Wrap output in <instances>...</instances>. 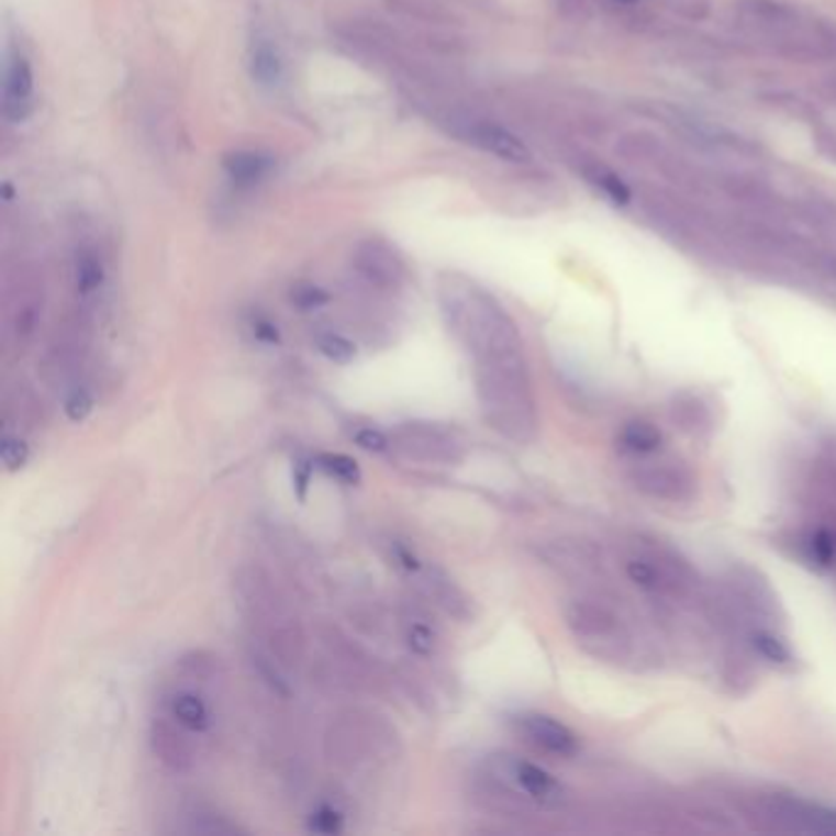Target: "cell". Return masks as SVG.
Returning a JSON list of instances; mask_svg holds the SVG:
<instances>
[{"instance_id": "cell-1", "label": "cell", "mask_w": 836, "mask_h": 836, "mask_svg": "<svg viewBox=\"0 0 836 836\" xmlns=\"http://www.w3.org/2000/svg\"><path fill=\"white\" fill-rule=\"evenodd\" d=\"M473 383L486 425L517 444L535 439L537 408L523 344L473 358Z\"/></svg>"}, {"instance_id": "cell-2", "label": "cell", "mask_w": 836, "mask_h": 836, "mask_svg": "<svg viewBox=\"0 0 836 836\" xmlns=\"http://www.w3.org/2000/svg\"><path fill=\"white\" fill-rule=\"evenodd\" d=\"M390 439L400 454L415 461L457 464L464 457V444L457 432L439 422H402Z\"/></svg>"}, {"instance_id": "cell-3", "label": "cell", "mask_w": 836, "mask_h": 836, "mask_svg": "<svg viewBox=\"0 0 836 836\" xmlns=\"http://www.w3.org/2000/svg\"><path fill=\"white\" fill-rule=\"evenodd\" d=\"M486 770L503 780L508 788H513L517 795L533 800L535 804H543V807H553V804H559V800L565 798L559 780L549 776L545 768L531 763V760L501 754L489 758Z\"/></svg>"}, {"instance_id": "cell-4", "label": "cell", "mask_w": 836, "mask_h": 836, "mask_svg": "<svg viewBox=\"0 0 836 836\" xmlns=\"http://www.w3.org/2000/svg\"><path fill=\"white\" fill-rule=\"evenodd\" d=\"M354 270L378 290H398L408 280L400 253L383 238H366L354 250Z\"/></svg>"}, {"instance_id": "cell-5", "label": "cell", "mask_w": 836, "mask_h": 836, "mask_svg": "<svg viewBox=\"0 0 836 836\" xmlns=\"http://www.w3.org/2000/svg\"><path fill=\"white\" fill-rule=\"evenodd\" d=\"M42 312V285L30 272H18L15 280L10 282L8 300H5V322L8 336L15 344H25L35 334V326Z\"/></svg>"}, {"instance_id": "cell-6", "label": "cell", "mask_w": 836, "mask_h": 836, "mask_svg": "<svg viewBox=\"0 0 836 836\" xmlns=\"http://www.w3.org/2000/svg\"><path fill=\"white\" fill-rule=\"evenodd\" d=\"M513 726L517 734L531 740L533 746L543 748L545 754H553L559 758H571L579 750V738L575 732L557 722V718L539 714V712H523L513 716Z\"/></svg>"}, {"instance_id": "cell-7", "label": "cell", "mask_w": 836, "mask_h": 836, "mask_svg": "<svg viewBox=\"0 0 836 836\" xmlns=\"http://www.w3.org/2000/svg\"><path fill=\"white\" fill-rule=\"evenodd\" d=\"M35 109V77L20 52H10L3 74V115L10 123L25 121Z\"/></svg>"}, {"instance_id": "cell-8", "label": "cell", "mask_w": 836, "mask_h": 836, "mask_svg": "<svg viewBox=\"0 0 836 836\" xmlns=\"http://www.w3.org/2000/svg\"><path fill=\"white\" fill-rule=\"evenodd\" d=\"M151 746L155 758L175 772H185L194 763L192 744L187 740V728L172 716L155 718L151 726Z\"/></svg>"}, {"instance_id": "cell-9", "label": "cell", "mask_w": 836, "mask_h": 836, "mask_svg": "<svg viewBox=\"0 0 836 836\" xmlns=\"http://www.w3.org/2000/svg\"><path fill=\"white\" fill-rule=\"evenodd\" d=\"M464 137L481 151L491 153L495 157H503L508 163H527L531 160V151L521 141V137L505 131L503 125H495L489 121H473L464 131Z\"/></svg>"}, {"instance_id": "cell-10", "label": "cell", "mask_w": 836, "mask_h": 836, "mask_svg": "<svg viewBox=\"0 0 836 836\" xmlns=\"http://www.w3.org/2000/svg\"><path fill=\"white\" fill-rule=\"evenodd\" d=\"M422 587H425L427 597L435 601L447 616L457 621H469L473 616L471 599L464 594V589L444 569L422 567Z\"/></svg>"}, {"instance_id": "cell-11", "label": "cell", "mask_w": 836, "mask_h": 836, "mask_svg": "<svg viewBox=\"0 0 836 836\" xmlns=\"http://www.w3.org/2000/svg\"><path fill=\"white\" fill-rule=\"evenodd\" d=\"M778 812L782 820H788L800 829L836 834V810L817 807V804H804V802H782Z\"/></svg>"}, {"instance_id": "cell-12", "label": "cell", "mask_w": 836, "mask_h": 836, "mask_svg": "<svg viewBox=\"0 0 836 836\" xmlns=\"http://www.w3.org/2000/svg\"><path fill=\"white\" fill-rule=\"evenodd\" d=\"M167 709H169V716H172L177 724H182L187 732L201 734L211 726V714H209L207 702L192 692L172 694L167 702Z\"/></svg>"}, {"instance_id": "cell-13", "label": "cell", "mask_w": 836, "mask_h": 836, "mask_svg": "<svg viewBox=\"0 0 836 836\" xmlns=\"http://www.w3.org/2000/svg\"><path fill=\"white\" fill-rule=\"evenodd\" d=\"M248 65H250L253 79L263 83V87H275V83H280L285 65H282L280 49L272 45V40L253 42Z\"/></svg>"}, {"instance_id": "cell-14", "label": "cell", "mask_w": 836, "mask_h": 836, "mask_svg": "<svg viewBox=\"0 0 836 836\" xmlns=\"http://www.w3.org/2000/svg\"><path fill=\"white\" fill-rule=\"evenodd\" d=\"M224 167H226V175H228L231 179H234L236 185H241V187H250V185L260 182V179L268 175V169H270V157L260 155V153L241 151V153H231V155H226Z\"/></svg>"}, {"instance_id": "cell-15", "label": "cell", "mask_w": 836, "mask_h": 836, "mask_svg": "<svg viewBox=\"0 0 836 836\" xmlns=\"http://www.w3.org/2000/svg\"><path fill=\"white\" fill-rule=\"evenodd\" d=\"M103 275V263L97 256V250L81 248L77 253V260H74V282H77V292L81 298H89V294L101 288Z\"/></svg>"}, {"instance_id": "cell-16", "label": "cell", "mask_w": 836, "mask_h": 836, "mask_svg": "<svg viewBox=\"0 0 836 836\" xmlns=\"http://www.w3.org/2000/svg\"><path fill=\"white\" fill-rule=\"evenodd\" d=\"M618 442L623 452L643 457V454H653L660 449L662 435L658 427L650 425V422H631V425H626V430L621 432Z\"/></svg>"}, {"instance_id": "cell-17", "label": "cell", "mask_w": 836, "mask_h": 836, "mask_svg": "<svg viewBox=\"0 0 836 836\" xmlns=\"http://www.w3.org/2000/svg\"><path fill=\"white\" fill-rule=\"evenodd\" d=\"M314 464H316V469L324 471L326 476H332L334 481L344 483V486H358L364 479L358 461L352 457H346V454H334V452L316 454Z\"/></svg>"}, {"instance_id": "cell-18", "label": "cell", "mask_w": 836, "mask_h": 836, "mask_svg": "<svg viewBox=\"0 0 836 836\" xmlns=\"http://www.w3.org/2000/svg\"><path fill=\"white\" fill-rule=\"evenodd\" d=\"M314 346L316 352H320L324 358H330L332 364H352L358 348L354 342H348V338L344 334H336V332H322L314 336Z\"/></svg>"}, {"instance_id": "cell-19", "label": "cell", "mask_w": 836, "mask_h": 836, "mask_svg": "<svg viewBox=\"0 0 836 836\" xmlns=\"http://www.w3.org/2000/svg\"><path fill=\"white\" fill-rule=\"evenodd\" d=\"M306 829L322 836L342 834L344 832V812L336 810L334 804H320L306 820Z\"/></svg>"}, {"instance_id": "cell-20", "label": "cell", "mask_w": 836, "mask_h": 836, "mask_svg": "<svg viewBox=\"0 0 836 836\" xmlns=\"http://www.w3.org/2000/svg\"><path fill=\"white\" fill-rule=\"evenodd\" d=\"M0 459H3L5 471L15 473V471H20V469H25V467H27V461H30V447H27V444H25L23 439H20V437H15V435H10V432H5L3 439H0Z\"/></svg>"}, {"instance_id": "cell-21", "label": "cell", "mask_w": 836, "mask_h": 836, "mask_svg": "<svg viewBox=\"0 0 836 836\" xmlns=\"http://www.w3.org/2000/svg\"><path fill=\"white\" fill-rule=\"evenodd\" d=\"M405 640H408V648L415 655H420V658H430V655L435 653V645H437L435 633H432L427 623H422V621H410L408 623Z\"/></svg>"}, {"instance_id": "cell-22", "label": "cell", "mask_w": 836, "mask_h": 836, "mask_svg": "<svg viewBox=\"0 0 836 836\" xmlns=\"http://www.w3.org/2000/svg\"><path fill=\"white\" fill-rule=\"evenodd\" d=\"M253 668H256L258 675L263 677V680H266V682L270 684V690H272V692H278V694H282V696H288V694H290V684H288V680H285V675L280 672L278 665H275V660L268 658V655L253 653Z\"/></svg>"}, {"instance_id": "cell-23", "label": "cell", "mask_w": 836, "mask_h": 836, "mask_svg": "<svg viewBox=\"0 0 836 836\" xmlns=\"http://www.w3.org/2000/svg\"><path fill=\"white\" fill-rule=\"evenodd\" d=\"M93 412V398L89 390L83 388H74L71 393L65 398V415L69 422H83Z\"/></svg>"}, {"instance_id": "cell-24", "label": "cell", "mask_w": 836, "mask_h": 836, "mask_svg": "<svg viewBox=\"0 0 836 836\" xmlns=\"http://www.w3.org/2000/svg\"><path fill=\"white\" fill-rule=\"evenodd\" d=\"M810 557L822 567H829L836 557V539L829 531H817L810 537Z\"/></svg>"}, {"instance_id": "cell-25", "label": "cell", "mask_w": 836, "mask_h": 836, "mask_svg": "<svg viewBox=\"0 0 836 836\" xmlns=\"http://www.w3.org/2000/svg\"><path fill=\"white\" fill-rule=\"evenodd\" d=\"M290 300L294 306H298V310L312 312V310H320V306L330 302V294H326L322 288H316V285H298V288L292 290Z\"/></svg>"}, {"instance_id": "cell-26", "label": "cell", "mask_w": 836, "mask_h": 836, "mask_svg": "<svg viewBox=\"0 0 836 836\" xmlns=\"http://www.w3.org/2000/svg\"><path fill=\"white\" fill-rule=\"evenodd\" d=\"M352 439L356 442V447H361L370 454H383L393 447V439H390L386 432H380L376 427H358V430H354Z\"/></svg>"}, {"instance_id": "cell-27", "label": "cell", "mask_w": 836, "mask_h": 836, "mask_svg": "<svg viewBox=\"0 0 836 836\" xmlns=\"http://www.w3.org/2000/svg\"><path fill=\"white\" fill-rule=\"evenodd\" d=\"M591 182H594L601 189V194L609 197L613 204H628L631 192H628V187L621 182V177L611 175V172H603L601 169V172L591 177Z\"/></svg>"}, {"instance_id": "cell-28", "label": "cell", "mask_w": 836, "mask_h": 836, "mask_svg": "<svg viewBox=\"0 0 836 836\" xmlns=\"http://www.w3.org/2000/svg\"><path fill=\"white\" fill-rule=\"evenodd\" d=\"M189 832H197V834H236V832H241V827L234 822H228L226 817H221V814H197L194 822L189 824Z\"/></svg>"}, {"instance_id": "cell-29", "label": "cell", "mask_w": 836, "mask_h": 836, "mask_svg": "<svg viewBox=\"0 0 836 836\" xmlns=\"http://www.w3.org/2000/svg\"><path fill=\"white\" fill-rule=\"evenodd\" d=\"M754 645H756V650L770 662H790V658H792L788 645L778 640L776 636H770V633H756Z\"/></svg>"}, {"instance_id": "cell-30", "label": "cell", "mask_w": 836, "mask_h": 836, "mask_svg": "<svg viewBox=\"0 0 836 836\" xmlns=\"http://www.w3.org/2000/svg\"><path fill=\"white\" fill-rule=\"evenodd\" d=\"M316 469L314 459H304V457H298L292 461V491L294 495H298V501L304 503L306 501V491H310V483H312V471Z\"/></svg>"}, {"instance_id": "cell-31", "label": "cell", "mask_w": 836, "mask_h": 836, "mask_svg": "<svg viewBox=\"0 0 836 836\" xmlns=\"http://www.w3.org/2000/svg\"><path fill=\"white\" fill-rule=\"evenodd\" d=\"M250 330H253V336H256L258 342H263V344H272V346L280 344L278 324L266 320V316H256V320H253Z\"/></svg>"}, {"instance_id": "cell-32", "label": "cell", "mask_w": 836, "mask_h": 836, "mask_svg": "<svg viewBox=\"0 0 836 836\" xmlns=\"http://www.w3.org/2000/svg\"><path fill=\"white\" fill-rule=\"evenodd\" d=\"M628 577L643 589H658V571H655L650 565L631 562L628 565Z\"/></svg>"}, {"instance_id": "cell-33", "label": "cell", "mask_w": 836, "mask_h": 836, "mask_svg": "<svg viewBox=\"0 0 836 836\" xmlns=\"http://www.w3.org/2000/svg\"><path fill=\"white\" fill-rule=\"evenodd\" d=\"M393 557H395V562H398L402 569H405V571H422L420 557H417L415 553H412V549H410L408 545L393 543Z\"/></svg>"}]
</instances>
